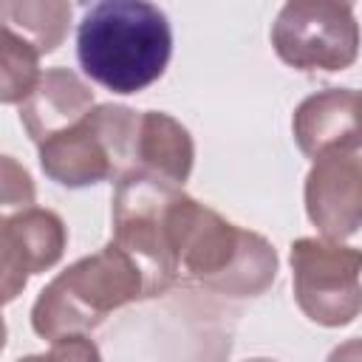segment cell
<instances>
[{
  "instance_id": "cell-2",
  "label": "cell",
  "mask_w": 362,
  "mask_h": 362,
  "mask_svg": "<svg viewBox=\"0 0 362 362\" xmlns=\"http://www.w3.org/2000/svg\"><path fill=\"white\" fill-rule=\"evenodd\" d=\"M147 297V280L139 263L113 240L96 255L79 257L62 269L34 300L31 328L57 342L99 328L107 314Z\"/></svg>"
},
{
  "instance_id": "cell-6",
  "label": "cell",
  "mask_w": 362,
  "mask_h": 362,
  "mask_svg": "<svg viewBox=\"0 0 362 362\" xmlns=\"http://www.w3.org/2000/svg\"><path fill=\"white\" fill-rule=\"evenodd\" d=\"M291 286L300 311L322 325L342 328L362 314V249L328 238H297L288 252Z\"/></svg>"
},
{
  "instance_id": "cell-10",
  "label": "cell",
  "mask_w": 362,
  "mask_h": 362,
  "mask_svg": "<svg viewBox=\"0 0 362 362\" xmlns=\"http://www.w3.org/2000/svg\"><path fill=\"white\" fill-rule=\"evenodd\" d=\"M90 85L71 68H48L31 96L20 105V122L28 139L40 147L42 141L74 127L93 110Z\"/></svg>"
},
{
  "instance_id": "cell-19",
  "label": "cell",
  "mask_w": 362,
  "mask_h": 362,
  "mask_svg": "<svg viewBox=\"0 0 362 362\" xmlns=\"http://www.w3.org/2000/svg\"><path fill=\"white\" fill-rule=\"evenodd\" d=\"M359 124H362V90H359Z\"/></svg>"
},
{
  "instance_id": "cell-12",
  "label": "cell",
  "mask_w": 362,
  "mask_h": 362,
  "mask_svg": "<svg viewBox=\"0 0 362 362\" xmlns=\"http://www.w3.org/2000/svg\"><path fill=\"white\" fill-rule=\"evenodd\" d=\"M195 141L189 130L164 110H141L136 173L156 175L175 187H184L192 175Z\"/></svg>"
},
{
  "instance_id": "cell-17",
  "label": "cell",
  "mask_w": 362,
  "mask_h": 362,
  "mask_svg": "<svg viewBox=\"0 0 362 362\" xmlns=\"http://www.w3.org/2000/svg\"><path fill=\"white\" fill-rule=\"evenodd\" d=\"M325 362H362V337H354V339H345L339 342Z\"/></svg>"
},
{
  "instance_id": "cell-5",
  "label": "cell",
  "mask_w": 362,
  "mask_h": 362,
  "mask_svg": "<svg viewBox=\"0 0 362 362\" xmlns=\"http://www.w3.org/2000/svg\"><path fill=\"white\" fill-rule=\"evenodd\" d=\"M184 187L147 173H130L113 189V243L124 249L147 280V297L164 294L175 283V215Z\"/></svg>"
},
{
  "instance_id": "cell-4",
  "label": "cell",
  "mask_w": 362,
  "mask_h": 362,
  "mask_svg": "<svg viewBox=\"0 0 362 362\" xmlns=\"http://www.w3.org/2000/svg\"><path fill=\"white\" fill-rule=\"evenodd\" d=\"M141 113L127 105H96L82 122L37 147L42 173L59 187L122 181L136 173Z\"/></svg>"
},
{
  "instance_id": "cell-11",
  "label": "cell",
  "mask_w": 362,
  "mask_h": 362,
  "mask_svg": "<svg viewBox=\"0 0 362 362\" xmlns=\"http://www.w3.org/2000/svg\"><path fill=\"white\" fill-rule=\"evenodd\" d=\"M291 130L300 153L308 158H317L322 150L362 136L359 90L325 88L305 96L291 116Z\"/></svg>"
},
{
  "instance_id": "cell-14",
  "label": "cell",
  "mask_w": 362,
  "mask_h": 362,
  "mask_svg": "<svg viewBox=\"0 0 362 362\" xmlns=\"http://www.w3.org/2000/svg\"><path fill=\"white\" fill-rule=\"evenodd\" d=\"M40 51L23 37L3 28L0 51V99L3 105H23L40 82Z\"/></svg>"
},
{
  "instance_id": "cell-16",
  "label": "cell",
  "mask_w": 362,
  "mask_h": 362,
  "mask_svg": "<svg viewBox=\"0 0 362 362\" xmlns=\"http://www.w3.org/2000/svg\"><path fill=\"white\" fill-rule=\"evenodd\" d=\"M17 362H102V354L99 345L88 334H82V337L57 339L45 354H28Z\"/></svg>"
},
{
  "instance_id": "cell-1",
  "label": "cell",
  "mask_w": 362,
  "mask_h": 362,
  "mask_svg": "<svg viewBox=\"0 0 362 362\" xmlns=\"http://www.w3.org/2000/svg\"><path fill=\"white\" fill-rule=\"evenodd\" d=\"M82 71L113 93H139L167 71L173 28L167 14L147 0L93 3L76 28Z\"/></svg>"
},
{
  "instance_id": "cell-7",
  "label": "cell",
  "mask_w": 362,
  "mask_h": 362,
  "mask_svg": "<svg viewBox=\"0 0 362 362\" xmlns=\"http://www.w3.org/2000/svg\"><path fill=\"white\" fill-rule=\"evenodd\" d=\"M272 45L294 71H345L359 57L354 6L337 0H291L272 23Z\"/></svg>"
},
{
  "instance_id": "cell-15",
  "label": "cell",
  "mask_w": 362,
  "mask_h": 362,
  "mask_svg": "<svg viewBox=\"0 0 362 362\" xmlns=\"http://www.w3.org/2000/svg\"><path fill=\"white\" fill-rule=\"evenodd\" d=\"M0 187H3V218L31 209L34 206V181L25 167H20L11 156H3L0 161Z\"/></svg>"
},
{
  "instance_id": "cell-8",
  "label": "cell",
  "mask_w": 362,
  "mask_h": 362,
  "mask_svg": "<svg viewBox=\"0 0 362 362\" xmlns=\"http://www.w3.org/2000/svg\"><path fill=\"white\" fill-rule=\"evenodd\" d=\"M305 215L328 240H345L362 226V136L311 158L303 187Z\"/></svg>"
},
{
  "instance_id": "cell-18",
  "label": "cell",
  "mask_w": 362,
  "mask_h": 362,
  "mask_svg": "<svg viewBox=\"0 0 362 362\" xmlns=\"http://www.w3.org/2000/svg\"><path fill=\"white\" fill-rule=\"evenodd\" d=\"M243 362H277V359H266V356H252V359H243Z\"/></svg>"
},
{
  "instance_id": "cell-3",
  "label": "cell",
  "mask_w": 362,
  "mask_h": 362,
  "mask_svg": "<svg viewBox=\"0 0 362 362\" xmlns=\"http://www.w3.org/2000/svg\"><path fill=\"white\" fill-rule=\"evenodd\" d=\"M274 246L192 198L175 252V283H195L226 297H260L277 280Z\"/></svg>"
},
{
  "instance_id": "cell-13",
  "label": "cell",
  "mask_w": 362,
  "mask_h": 362,
  "mask_svg": "<svg viewBox=\"0 0 362 362\" xmlns=\"http://www.w3.org/2000/svg\"><path fill=\"white\" fill-rule=\"evenodd\" d=\"M3 28L23 37L40 54H51L62 45L71 25V3L62 0H8L0 3Z\"/></svg>"
},
{
  "instance_id": "cell-9",
  "label": "cell",
  "mask_w": 362,
  "mask_h": 362,
  "mask_svg": "<svg viewBox=\"0 0 362 362\" xmlns=\"http://www.w3.org/2000/svg\"><path fill=\"white\" fill-rule=\"evenodd\" d=\"M68 246L65 221L54 209L31 206L3 218L0 226V286L3 303H11L31 274L57 266Z\"/></svg>"
}]
</instances>
